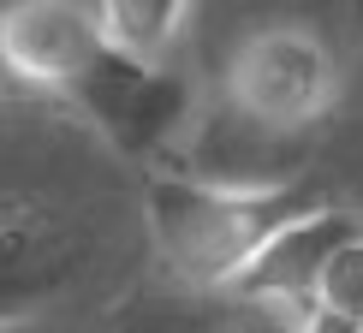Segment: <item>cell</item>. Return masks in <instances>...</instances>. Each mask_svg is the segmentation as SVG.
I'll return each mask as SVG.
<instances>
[{
    "label": "cell",
    "mask_w": 363,
    "mask_h": 333,
    "mask_svg": "<svg viewBox=\"0 0 363 333\" xmlns=\"http://www.w3.org/2000/svg\"><path fill=\"white\" fill-rule=\"evenodd\" d=\"M363 226L352 215H340V208H315L304 215L298 226H286V232L268 244L256 262L238 274V286L226 298H250V304H286V310H315V292H322V274L328 262L352 244Z\"/></svg>",
    "instance_id": "5"
},
{
    "label": "cell",
    "mask_w": 363,
    "mask_h": 333,
    "mask_svg": "<svg viewBox=\"0 0 363 333\" xmlns=\"http://www.w3.org/2000/svg\"><path fill=\"white\" fill-rule=\"evenodd\" d=\"M304 333H363V322L334 315V310H310V315H304Z\"/></svg>",
    "instance_id": "9"
},
{
    "label": "cell",
    "mask_w": 363,
    "mask_h": 333,
    "mask_svg": "<svg viewBox=\"0 0 363 333\" xmlns=\"http://www.w3.org/2000/svg\"><path fill=\"white\" fill-rule=\"evenodd\" d=\"M0 60L18 84L36 89H78L108 60L101 6L84 0H12L0 12Z\"/></svg>",
    "instance_id": "4"
},
{
    "label": "cell",
    "mask_w": 363,
    "mask_h": 333,
    "mask_svg": "<svg viewBox=\"0 0 363 333\" xmlns=\"http://www.w3.org/2000/svg\"><path fill=\"white\" fill-rule=\"evenodd\" d=\"M334 101V60L310 30H256L226 72V108H238L250 125L304 131Z\"/></svg>",
    "instance_id": "2"
},
{
    "label": "cell",
    "mask_w": 363,
    "mask_h": 333,
    "mask_svg": "<svg viewBox=\"0 0 363 333\" xmlns=\"http://www.w3.org/2000/svg\"><path fill=\"white\" fill-rule=\"evenodd\" d=\"M84 101V113L96 119L125 155H173L185 143V131L196 125V96L179 72H138L125 60H101L89 78L72 89Z\"/></svg>",
    "instance_id": "3"
},
{
    "label": "cell",
    "mask_w": 363,
    "mask_h": 333,
    "mask_svg": "<svg viewBox=\"0 0 363 333\" xmlns=\"http://www.w3.org/2000/svg\"><path fill=\"white\" fill-rule=\"evenodd\" d=\"M196 12L185 0H108L101 6V42L113 60L138 72H173V48L191 36Z\"/></svg>",
    "instance_id": "6"
},
{
    "label": "cell",
    "mask_w": 363,
    "mask_h": 333,
    "mask_svg": "<svg viewBox=\"0 0 363 333\" xmlns=\"http://www.w3.org/2000/svg\"><path fill=\"white\" fill-rule=\"evenodd\" d=\"M310 310L250 304V298H208L203 315H191V333H304Z\"/></svg>",
    "instance_id": "7"
},
{
    "label": "cell",
    "mask_w": 363,
    "mask_h": 333,
    "mask_svg": "<svg viewBox=\"0 0 363 333\" xmlns=\"http://www.w3.org/2000/svg\"><path fill=\"white\" fill-rule=\"evenodd\" d=\"M315 310H334V315L363 322V232L334 256V262H328L322 292H315Z\"/></svg>",
    "instance_id": "8"
},
{
    "label": "cell",
    "mask_w": 363,
    "mask_h": 333,
    "mask_svg": "<svg viewBox=\"0 0 363 333\" xmlns=\"http://www.w3.org/2000/svg\"><path fill=\"white\" fill-rule=\"evenodd\" d=\"M315 191L304 179L268 191H220V185H191L179 173L149 179V232L179 286L196 298H226L238 274L262 256L286 226L315 215Z\"/></svg>",
    "instance_id": "1"
}]
</instances>
